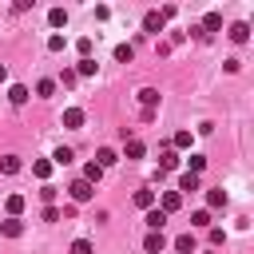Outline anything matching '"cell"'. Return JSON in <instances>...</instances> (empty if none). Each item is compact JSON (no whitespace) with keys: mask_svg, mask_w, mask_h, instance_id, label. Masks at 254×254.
<instances>
[{"mask_svg":"<svg viewBox=\"0 0 254 254\" xmlns=\"http://www.w3.org/2000/svg\"><path fill=\"white\" fill-rule=\"evenodd\" d=\"M175 167H179V155H175V151H171V147H167V151H163V155H159V171H163V175H167V171H175Z\"/></svg>","mask_w":254,"mask_h":254,"instance_id":"9a60e30c","label":"cell"},{"mask_svg":"<svg viewBox=\"0 0 254 254\" xmlns=\"http://www.w3.org/2000/svg\"><path fill=\"white\" fill-rule=\"evenodd\" d=\"M75 79H79V75H75V67H64V71H60V83H64V87H71Z\"/></svg>","mask_w":254,"mask_h":254,"instance_id":"836d02e7","label":"cell"},{"mask_svg":"<svg viewBox=\"0 0 254 254\" xmlns=\"http://www.w3.org/2000/svg\"><path fill=\"white\" fill-rule=\"evenodd\" d=\"M0 234H4V238H20V234H24V222H20V218H4V222H0Z\"/></svg>","mask_w":254,"mask_h":254,"instance_id":"52a82bcc","label":"cell"},{"mask_svg":"<svg viewBox=\"0 0 254 254\" xmlns=\"http://www.w3.org/2000/svg\"><path fill=\"white\" fill-rule=\"evenodd\" d=\"M4 79H8V67H4V64H0V83H4Z\"/></svg>","mask_w":254,"mask_h":254,"instance_id":"74e56055","label":"cell"},{"mask_svg":"<svg viewBox=\"0 0 254 254\" xmlns=\"http://www.w3.org/2000/svg\"><path fill=\"white\" fill-rule=\"evenodd\" d=\"M40 198H44V206H56V187L44 183V187H40Z\"/></svg>","mask_w":254,"mask_h":254,"instance_id":"1f68e13d","label":"cell"},{"mask_svg":"<svg viewBox=\"0 0 254 254\" xmlns=\"http://www.w3.org/2000/svg\"><path fill=\"white\" fill-rule=\"evenodd\" d=\"M8 103H12V107H24V103H28V87H24V83H12V87H8Z\"/></svg>","mask_w":254,"mask_h":254,"instance_id":"8992f818","label":"cell"},{"mask_svg":"<svg viewBox=\"0 0 254 254\" xmlns=\"http://www.w3.org/2000/svg\"><path fill=\"white\" fill-rule=\"evenodd\" d=\"M71 159H75V151H71V147H56V155H52V167H67Z\"/></svg>","mask_w":254,"mask_h":254,"instance_id":"5bb4252c","label":"cell"},{"mask_svg":"<svg viewBox=\"0 0 254 254\" xmlns=\"http://www.w3.org/2000/svg\"><path fill=\"white\" fill-rule=\"evenodd\" d=\"M95 67H99V64L87 56V60H79V64H75V75H95Z\"/></svg>","mask_w":254,"mask_h":254,"instance_id":"484cf974","label":"cell"},{"mask_svg":"<svg viewBox=\"0 0 254 254\" xmlns=\"http://www.w3.org/2000/svg\"><path fill=\"white\" fill-rule=\"evenodd\" d=\"M0 171H4V175H16V171H20V159H16V155H4V159H0Z\"/></svg>","mask_w":254,"mask_h":254,"instance_id":"4316f807","label":"cell"},{"mask_svg":"<svg viewBox=\"0 0 254 254\" xmlns=\"http://www.w3.org/2000/svg\"><path fill=\"white\" fill-rule=\"evenodd\" d=\"M67 194H71V202L79 206V202H91V198H95V187H91L87 179H75V183L67 187Z\"/></svg>","mask_w":254,"mask_h":254,"instance_id":"6da1fadb","label":"cell"},{"mask_svg":"<svg viewBox=\"0 0 254 254\" xmlns=\"http://www.w3.org/2000/svg\"><path fill=\"white\" fill-rule=\"evenodd\" d=\"M79 179H87V183H91V187H95V183H99V179H103V167H99V163H87V167H83V175H79Z\"/></svg>","mask_w":254,"mask_h":254,"instance_id":"e0dca14e","label":"cell"},{"mask_svg":"<svg viewBox=\"0 0 254 254\" xmlns=\"http://www.w3.org/2000/svg\"><path fill=\"white\" fill-rule=\"evenodd\" d=\"M75 48H79V60H87V56H91V36H83Z\"/></svg>","mask_w":254,"mask_h":254,"instance_id":"d590c367","label":"cell"},{"mask_svg":"<svg viewBox=\"0 0 254 254\" xmlns=\"http://www.w3.org/2000/svg\"><path fill=\"white\" fill-rule=\"evenodd\" d=\"M44 222H60V210L56 206H44Z\"/></svg>","mask_w":254,"mask_h":254,"instance_id":"8d00e7d4","label":"cell"},{"mask_svg":"<svg viewBox=\"0 0 254 254\" xmlns=\"http://www.w3.org/2000/svg\"><path fill=\"white\" fill-rule=\"evenodd\" d=\"M139 103H143V111H155V103H159V91H155V87H143V91H139Z\"/></svg>","mask_w":254,"mask_h":254,"instance_id":"7c38bea8","label":"cell"},{"mask_svg":"<svg viewBox=\"0 0 254 254\" xmlns=\"http://www.w3.org/2000/svg\"><path fill=\"white\" fill-rule=\"evenodd\" d=\"M71 254H95V246H91L87 238H75V242H71Z\"/></svg>","mask_w":254,"mask_h":254,"instance_id":"f546056e","label":"cell"},{"mask_svg":"<svg viewBox=\"0 0 254 254\" xmlns=\"http://www.w3.org/2000/svg\"><path fill=\"white\" fill-rule=\"evenodd\" d=\"M171 143H175L179 151H190V143H194V135H190V131H175V139H171Z\"/></svg>","mask_w":254,"mask_h":254,"instance_id":"7402d4cb","label":"cell"},{"mask_svg":"<svg viewBox=\"0 0 254 254\" xmlns=\"http://www.w3.org/2000/svg\"><path fill=\"white\" fill-rule=\"evenodd\" d=\"M190 222H194V226H210V210H194Z\"/></svg>","mask_w":254,"mask_h":254,"instance_id":"e575fe53","label":"cell"},{"mask_svg":"<svg viewBox=\"0 0 254 254\" xmlns=\"http://www.w3.org/2000/svg\"><path fill=\"white\" fill-rule=\"evenodd\" d=\"M226 36H230L234 44H246V40H250V24H242V20H238V24H230V32H226Z\"/></svg>","mask_w":254,"mask_h":254,"instance_id":"9c48e42d","label":"cell"},{"mask_svg":"<svg viewBox=\"0 0 254 254\" xmlns=\"http://www.w3.org/2000/svg\"><path fill=\"white\" fill-rule=\"evenodd\" d=\"M198 28H202V36H210V32H218V28H222V16H218V12H206Z\"/></svg>","mask_w":254,"mask_h":254,"instance_id":"ba28073f","label":"cell"},{"mask_svg":"<svg viewBox=\"0 0 254 254\" xmlns=\"http://www.w3.org/2000/svg\"><path fill=\"white\" fill-rule=\"evenodd\" d=\"M48 24H52V28H64V24H67V12H64V8H52V12H48Z\"/></svg>","mask_w":254,"mask_h":254,"instance_id":"cb8c5ba5","label":"cell"},{"mask_svg":"<svg viewBox=\"0 0 254 254\" xmlns=\"http://www.w3.org/2000/svg\"><path fill=\"white\" fill-rule=\"evenodd\" d=\"M32 175H36V179H48V175H52V159H36V163H32Z\"/></svg>","mask_w":254,"mask_h":254,"instance_id":"603a6c76","label":"cell"},{"mask_svg":"<svg viewBox=\"0 0 254 254\" xmlns=\"http://www.w3.org/2000/svg\"><path fill=\"white\" fill-rule=\"evenodd\" d=\"M183 190H198V175L183 171V175H179V194H183Z\"/></svg>","mask_w":254,"mask_h":254,"instance_id":"ac0fdd59","label":"cell"},{"mask_svg":"<svg viewBox=\"0 0 254 254\" xmlns=\"http://www.w3.org/2000/svg\"><path fill=\"white\" fill-rule=\"evenodd\" d=\"M52 91H56V79H40V83H36V95H40V99H48Z\"/></svg>","mask_w":254,"mask_h":254,"instance_id":"83f0119b","label":"cell"},{"mask_svg":"<svg viewBox=\"0 0 254 254\" xmlns=\"http://www.w3.org/2000/svg\"><path fill=\"white\" fill-rule=\"evenodd\" d=\"M135 206H139V210H151V206H155V190H151V187L135 190Z\"/></svg>","mask_w":254,"mask_h":254,"instance_id":"8fae6325","label":"cell"},{"mask_svg":"<svg viewBox=\"0 0 254 254\" xmlns=\"http://www.w3.org/2000/svg\"><path fill=\"white\" fill-rule=\"evenodd\" d=\"M179 206H183V194H179V190H163V206H159V210H163V214H175Z\"/></svg>","mask_w":254,"mask_h":254,"instance_id":"277c9868","label":"cell"},{"mask_svg":"<svg viewBox=\"0 0 254 254\" xmlns=\"http://www.w3.org/2000/svg\"><path fill=\"white\" fill-rule=\"evenodd\" d=\"M206 206L210 210H222L226 206V190H206Z\"/></svg>","mask_w":254,"mask_h":254,"instance_id":"d6986e66","label":"cell"},{"mask_svg":"<svg viewBox=\"0 0 254 254\" xmlns=\"http://www.w3.org/2000/svg\"><path fill=\"white\" fill-rule=\"evenodd\" d=\"M175 250L179 254H194V234H179L175 238Z\"/></svg>","mask_w":254,"mask_h":254,"instance_id":"44dd1931","label":"cell"},{"mask_svg":"<svg viewBox=\"0 0 254 254\" xmlns=\"http://www.w3.org/2000/svg\"><path fill=\"white\" fill-rule=\"evenodd\" d=\"M187 163H190V167H187L190 175H202V171H206V159H202V155H190Z\"/></svg>","mask_w":254,"mask_h":254,"instance_id":"f1b7e54d","label":"cell"},{"mask_svg":"<svg viewBox=\"0 0 254 254\" xmlns=\"http://www.w3.org/2000/svg\"><path fill=\"white\" fill-rule=\"evenodd\" d=\"M163 246H167V238H163V230H151V234L143 238V250H147V254H159Z\"/></svg>","mask_w":254,"mask_h":254,"instance_id":"5b68a950","label":"cell"},{"mask_svg":"<svg viewBox=\"0 0 254 254\" xmlns=\"http://www.w3.org/2000/svg\"><path fill=\"white\" fill-rule=\"evenodd\" d=\"M206 238H210V246H222V242H226V230H222V226H210Z\"/></svg>","mask_w":254,"mask_h":254,"instance_id":"d6a6232c","label":"cell"},{"mask_svg":"<svg viewBox=\"0 0 254 254\" xmlns=\"http://www.w3.org/2000/svg\"><path fill=\"white\" fill-rule=\"evenodd\" d=\"M143 151H147V147H143V139H135V135H127V139H123V159H143Z\"/></svg>","mask_w":254,"mask_h":254,"instance_id":"3957f363","label":"cell"},{"mask_svg":"<svg viewBox=\"0 0 254 254\" xmlns=\"http://www.w3.org/2000/svg\"><path fill=\"white\" fill-rule=\"evenodd\" d=\"M147 226H151V230H163V226H167V214H163L159 206H151V210H147Z\"/></svg>","mask_w":254,"mask_h":254,"instance_id":"2e32d148","label":"cell"},{"mask_svg":"<svg viewBox=\"0 0 254 254\" xmlns=\"http://www.w3.org/2000/svg\"><path fill=\"white\" fill-rule=\"evenodd\" d=\"M4 210H8V218H16V214L24 210V194H8V202H4Z\"/></svg>","mask_w":254,"mask_h":254,"instance_id":"ffe728a7","label":"cell"},{"mask_svg":"<svg viewBox=\"0 0 254 254\" xmlns=\"http://www.w3.org/2000/svg\"><path fill=\"white\" fill-rule=\"evenodd\" d=\"M91 163H99V167H103V171H107V167H111V163H119V155H115V151H111V147H99V151H95V159H91Z\"/></svg>","mask_w":254,"mask_h":254,"instance_id":"30bf717a","label":"cell"},{"mask_svg":"<svg viewBox=\"0 0 254 254\" xmlns=\"http://www.w3.org/2000/svg\"><path fill=\"white\" fill-rule=\"evenodd\" d=\"M163 28H167V20H163V12H147V16H143V32H147V36H159Z\"/></svg>","mask_w":254,"mask_h":254,"instance_id":"7a4b0ae2","label":"cell"},{"mask_svg":"<svg viewBox=\"0 0 254 254\" xmlns=\"http://www.w3.org/2000/svg\"><path fill=\"white\" fill-rule=\"evenodd\" d=\"M64 44H67V40H64L60 32H52V36H48V52H64Z\"/></svg>","mask_w":254,"mask_h":254,"instance_id":"4dcf8cb0","label":"cell"},{"mask_svg":"<svg viewBox=\"0 0 254 254\" xmlns=\"http://www.w3.org/2000/svg\"><path fill=\"white\" fill-rule=\"evenodd\" d=\"M115 60H119V64H131V60H135V48H131V44H119V48H115Z\"/></svg>","mask_w":254,"mask_h":254,"instance_id":"d4e9b609","label":"cell"},{"mask_svg":"<svg viewBox=\"0 0 254 254\" xmlns=\"http://www.w3.org/2000/svg\"><path fill=\"white\" fill-rule=\"evenodd\" d=\"M64 127H71V131L83 127V111H79V107H67V111H64Z\"/></svg>","mask_w":254,"mask_h":254,"instance_id":"4fadbf2b","label":"cell"}]
</instances>
